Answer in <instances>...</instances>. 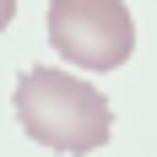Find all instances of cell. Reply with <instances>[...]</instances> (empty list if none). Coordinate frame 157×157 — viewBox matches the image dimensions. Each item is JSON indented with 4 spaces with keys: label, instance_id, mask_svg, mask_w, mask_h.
Instances as JSON below:
<instances>
[{
    "label": "cell",
    "instance_id": "obj_1",
    "mask_svg": "<svg viewBox=\"0 0 157 157\" xmlns=\"http://www.w3.org/2000/svg\"><path fill=\"white\" fill-rule=\"evenodd\" d=\"M11 109H16V125L27 130L38 146L65 152V157L98 152V146L109 141V130H114L109 98L98 92L92 81L60 71V65L22 71V81H16V92H11Z\"/></svg>",
    "mask_w": 157,
    "mask_h": 157
},
{
    "label": "cell",
    "instance_id": "obj_2",
    "mask_svg": "<svg viewBox=\"0 0 157 157\" xmlns=\"http://www.w3.org/2000/svg\"><path fill=\"white\" fill-rule=\"evenodd\" d=\"M49 44L65 65L119 71L136 49V22L125 0H49Z\"/></svg>",
    "mask_w": 157,
    "mask_h": 157
},
{
    "label": "cell",
    "instance_id": "obj_3",
    "mask_svg": "<svg viewBox=\"0 0 157 157\" xmlns=\"http://www.w3.org/2000/svg\"><path fill=\"white\" fill-rule=\"evenodd\" d=\"M11 16H16V0H0V33L11 27Z\"/></svg>",
    "mask_w": 157,
    "mask_h": 157
}]
</instances>
